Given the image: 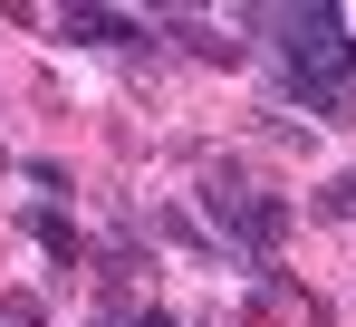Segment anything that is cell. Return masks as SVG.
I'll return each mask as SVG.
<instances>
[{
  "instance_id": "cell-3",
  "label": "cell",
  "mask_w": 356,
  "mask_h": 327,
  "mask_svg": "<svg viewBox=\"0 0 356 327\" xmlns=\"http://www.w3.org/2000/svg\"><path fill=\"white\" fill-rule=\"evenodd\" d=\"M49 29H58L67 49H125V58H145V49H154V29H145L135 10H58Z\"/></svg>"
},
{
  "instance_id": "cell-6",
  "label": "cell",
  "mask_w": 356,
  "mask_h": 327,
  "mask_svg": "<svg viewBox=\"0 0 356 327\" xmlns=\"http://www.w3.org/2000/svg\"><path fill=\"white\" fill-rule=\"evenodd\" d=\"M154 231H164L174 250H202V260H212V221H202V212H183V202H164V212H154Z\"/></svg>"
},
{
  "instance_id": "cell-10",
  "label": "cell",
  "mask_w": 356,
  "mask_h": 327,
  "mask_svg": "<svg viewBox=\"0 0 356 327\" xmlns=\"http://www.w3.org/2000/svg\"><path fill=\"white\" fill-rule=\"evenodd\" d=\"M241 327H280V298L260 289V298H241Z\"/></svg>"
},
{
  "instance_id": "cell-4",
  "label": "cell",
  "mask_w": 356,
  "mask_h": 327,
  "mask_svg": "<svg viewBox=\"0 0 356 327\" xmlns=\"http://www.w3.org/2000/svg\"><path fill=\"white\" fill-rule=\"evenodd\" d=\"M164 39H174L183 58H202V67H241V58H250V49L232 39V29H202L193 10H164Z\"/></svg>"
},
{
  "instance_id": "cell-5",
  "label": "cell",
  "mask_w": 356,
  "mask_h": 327,
  "mask_svg": "<svg viewBox=\"0 0 356 327\" xmlns=\"http://www.w3.org/2000/svg\"><path fill=\"white\" fill-rule=\"evenodd\" d=\"M19 231L49 250V270H77V260H87V241H77V221H67L58 202H29V212H19Z\"/></svg>"
},
{
  "instance_id": "cell-1",
  "label": "cell",
  "mask_w": 356,
  "mask_h": 327,
  "mask_svg": "<svg viewBox=\"0 0 356 327\" xmlns=\"http://www.w3.org/2000/svg\"><path fill=\"white\" fill-rule=\"evenodd\" d=\"M250 29H270L280 49V97L308 106L318 125H347L356 115V29L337 0H289V10H241Z\"/></svg>"
},
{
  "instance_id": "cell-11",
  "label": "cell",
  "mask_w": 356,
  "mask_h": 327,
  "mask_svg": "<svg viewBox=\"0 0 356 327\" xmlns=\"http://www.w3.org/2000/svg\"><path fill=\"white\" fill-rule=\"evenodd\" d=\"M135 327H174V318H164V308H135Z\"/></svg>"
},
{
  "instance_id": "cell-2",
  "label": "cell",
  "mask_w": 356,
  "mask_h": 327,
  "mask_svg": "<svg viewBox=\"0 0 356 327\" xmlns=\"http://www.w3.org/2000/svg\"><path fill=\"white\" fill-rule=\"evenodd\" d=\"M202 221H212V241H232L250 260H280V241H289V202H280L250 164H232V154L202 164Z\"/></svg>"
},
{
  "instance_id": "cell-7",
  "label": "cell",
  "mask_w": 356,
  "mask_h": 327,
  "mask_svg": "<svg viewBox=\"0 0 356 327\" xmlns=\"http://www.w3.org/2000/svg\"><path fill=\"white\" fill-rule=\"evenodd\" d=\"M318 212H327V221H356V164H347V173H327V183H318Z\"/></svg>"
},
{
  "instance_id": "cell-8",
  "label": "cell",
  "mask_w": 356,
  "mask_h": 327,
  "mask_svg": "<svg viewBox=\"0 0 356 327\" xmlns=\"http://www.w3.org/2000/svg\"><path fill=\"white\" fill-rule=\"evenodd\" d=\"M0 327H49V298H39V289H10V298H0Z\"/></svg>"
},
{
  "instance_id": "cell-9",
  "label": "cell",
  "mask_w": 356,
  "mask_h": 327,
  "mask_svg": "<svg viewBox=\"0 0 356 327\" xmlns=\"http://www.w3.org/2000/svg\"><path fill=\"white\" fill-rule=\"evenodd\" d=\"M29 183H39V202H58V212H67V193H77V173H67V164H49V154L29 164Z\"/></svg>"
}]
</instances>
